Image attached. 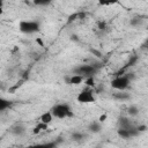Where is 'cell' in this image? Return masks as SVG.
I'll return each mask as SVG.
<instances>
[{"instance_id": "7402d4cb", "label": "cell", "mask_w": 148, "mask_h": 148, "mask_svg": "<svg viewBox=\"0 0 148 148\" xmlns=\"http://www.w3.org/2000/svg\"><path fill=\"white\" fill-rule=\"evenodd\" d=\"M98 28H99V29H104V28H105V23H104V22H99V23H98Z\"/></svg>"}, {"instance_id": "d6986e66", "label": "cell", "mask_w": 148, "mask_h": 148, "mask_svg": "<svg viewBox=\"0 0 148 148\" xmlns=\"http://www.w3.org/2000/svg\"><path fill=\"white\" fill-rule=\"evenodd\" d=\"M83 138H84V135H83L82 133L74 132V133L72 134V139H73V140H75V141H79V140H81V139H83Z\"/></svg>"}, {"instance_id": "2e32d148", "label": "cell", "mask_w": 148, "mask_h": 148, "mask_svg": "<svg viewBox=\"0 0 148 148\" xmlns=\"http://www.w3.org/2000/svg\"><path fill=\"white\" fill-rule=\"evenodd\" d=\"M53 0H32L34 5L35 6H38V7H45V6H49Z\"/></svg>"}, {"instance_id": "9a60e30c", "label": "cell", "mask_w": 148, "mask_h": 148, "mask_svg": "<svg viewBox=\"0 0 148 148\" xmlns=\"http://www.w3.org/2000/svg\"><path fill=\"white\" fill-rule=\"evenodd\" d=\"M98 1V5L99 6H103V7H106V6H113L116 3L119 2V0H97Z\"/></svg>"}, {"instance_id": "30bf717a", "label": "cell", "mask_w": 148, "mask_h": 148, "mask_svg": "<svg viewBox=\"0 0 148 148\" xmlns=\"http://www.w3.org/2000/svg\"><path fill=\"white\" fill-rule=\"evenodd\" d=\"M52 120H53V116H52L51 111H46L43 114H40V117H39V121L43 124H46V125H49Z\"/></svg>"}, {"instance_id": "5b68a950", "label": "cell", "mask_w": 148, "mask_h": 148, "mask_svg": "<svg viewBox=\"0 0 148 148\" xmlns=\"http://www.w3.org/2000/svg\"><path fill=\"white\" fill-rule=\"evenodd\" d=\"M76 101L79 103H81V104H89V103H94L96 101V97H95L92 90H90V89H83L76 96Z\"/></svg>"}, {"instance_id": "ba28073f", "label": "cell", "mask_w": 148, "mask_h": 148, "mask_svg": "<svg viewBox=\"0 0 148 148\" xmlns=\"http://www.w3.org/2000/svg\"><path fill=\"white\" fill-rule=\"evenodd\" d=\"M87 130H88V132L94 133V134L99 133L102 131V123L99 120L98 121H90L88 127H87Z\"/></svg>"}, {"instance_id": "8fae6325", "label": "cell", "mask_w": 148, "mask_h": 148, "mask_svg": "<svg viewBox=\"0 0 148 148\" xmlns=\"http://www.w3.org/2000/svg\"><path fill=\"white\" fill-rule=\"evenodd\" d=\"M143 21H145V18H143L142 16H135V17L131 18V21H130V25H132V27H135V28H136V27L142 25Z\"/></svg>"}, {"instance_id": "ac0fdd59", "label": "cell", "mask_w": 148, "mask_h": 148, "mask_svg": "<svg viewBox=\"0 0 148 148\" xmlns=\"http://www.w3.org/2000/svg\"><path fill=\"white\" fill-rule=\"evenodd\" d=\"M84 83H86L88 87H94L95 80H94L92 76H88V77H84Z\"/></svg>"}, {"instance_id": "6da1fadb", "label": "cell", "mask_w": 148, "mask_h": 148, "mask_svg": "<svg viewBox=\"0 0 148 148\" xmlns=\"http://www.w3.org/2000/svg\"><path fill=\"white\" fill-rule=\"evenodd\" d=\"M50 111H51L53 118H58V119H65L67 117H72L73 116L72 109H71V106L67 103H58V104H54L51 108Z\"/></svg>"}, {"instance_id": "7c38bea8", "label": "cell", "mask_w": 148, "mask_h": 148, "mask_svg": "<svg viewBox=\"0 0 148 148\" xmlns=\"http://www.w3.org/2000/svg\"><path fill=\"white\" fill-rule=\"evenodd\" d=\"M117 134L121 138V139H131V134H130V131L128 128H123V127H119L117 130Z\"/></svg>"}, {"instance_id": "5bb4252c", "label": "cell", "mask_w": 148, "mask_h": 148, "mask_svg": "<svg viewBox=\"0 0 148 148\" xmlns=\"http://www.w3.org/2000/svg\"><path fill=\"white\" fill-rule=\"evenodd\" d=\"M139 112H140V109H139L136 105H134V104H132V105H130V106L127 108V113H128L130 116H132V117L138 116Z\"/></svg>"}, {"instance_id": "52a82bcc", "label": "cell", "mask_w": 148, "mask_h": 148, "mask_svg": "<svg viewBox=\"0 0 148 148\" xmlns=\"http://www.w3.org/2000/svg\"><path fill=\"white\" fill-rule=\"evenodd\" d=\"M67 80V84H73V86H79L84 81V77L82 75H77V74H73L68 77H66Z\"/></svg>"}, {"instance_id": "3957f363", "label": "cell", "mask_w": 148, "mask_h": 148, "mask_svg": "<svg viewBox=\"0 0 148 148\" xmlns=\"http://www.w3.org/2000/svg\"><path fill=\"white\" fill-rule=\"evenodd\" d=\"M131 79L127 75H119L111 80V88L114 90H126L130 87Z\"/></svg>"}, {"instance_id": "9c48e42d", "label": "cell", "mask_w": 148, "mask_h": 148, "mask_svg": "<svg viewBox=\"0 0 148 148\" xmlns=\"http://www.w3.org/2000/svg\"><path fill=\"white\" fill-rule=\"evenodd\" d=\"M118 92H113L112 97L117 101H128L131 98V95L125 92V90H117Z\"/></svg>"}, {"instance_id": "603a6c76", "label": "cell", "mask_w": 148, "mask_h": 148, "mask_svg": "<svg viewBox=\"0 0 148 148\" xmlns=\"http://www.w3.org/2000/svg\"><path fill=\"white\" fill-rule=\"evenodd\" d=\"M3 14V7H0V16Z\"/></svg>"}, {"instance_id": "8992f818", "label": "cell", "mask_w": 148, "mask_h": 148, "mask_svg": "<svg viewBox=\"0 0 148 148\" xmlns=\"http://www.w3.org/2000/svg\"><path fill=\"white\" fill-rule=\"evenodd\" d=\"M27 132V127L24 126L23 123H16L10 127V133L14 134L15 136H22Z\"/></svg>"}, {"instance_id": "ffe728a7", "label": "cell", "mask_w": 148, "mask_h": 148, "mask_svg": "<svg viewBox=\"0 0 148 148\" xmlns=\"http://www.w3.org/2000/svg\"><path fill=\"white\" fill-rule=\"evenodd\" d=\"M136 128H138V131L141 133V132H146L147 131V125H145V124H142V125H139V126H136Z\"/></svg>"}, {"instance_id": "44dd1931", "label": "cell", "mask_w": 148, "mask_h": 148, "mask_svg": "<svg viewBox=\"0 0 148 148\" xmlns=\"http://www.w3.org/2000/svg\"><path fill=\"white\" fill-rule=\"evenodd\" d=\"M105 119H106V116L105 114H102L99 118H98V120L101 121V123H103V121H105Z\"/></svg>"}, {"instance_id": "cb8c5ba5", "label": "cell", "mask_w": 148, "mask_h": 148, "mask_svg": "<svg viewBox=\"0 0 148 148\" xmlns=\"http://www.w3.org/2000/svg\"><path fill=\"white\" fill-rule=\"evenodd\" d=\"M0 7H3V0H0Z\"/></svg>"}, {"instance_id": "7a4b0ae2", "label": "cell", "mask_w": 148, "mask_h": 148, "mask_svg": "<svg viewBox=\"0 0 148 148\" xmlns=\"http://www.w3.org/2000/svg\"><path fill=\"white\" fill-rule=\"evenodd\" d=\"M18 30L23 34H35L39 31V23L36 21H28V20H23L18 22Z\"/></svg>"}, {"instance_id": "4fadbf2b", "label": "cell", "mask_w": 148, "mask_h": 148, "mask_svg": "<svg viewBox=\"0 0 148 148\" xmlns=\"http://www.w3.org/2000/svg\"><path fill=\"white\" fill-rule=\"evenodd\" d=\"M118 124H119V127H123V128H127V127H130L132 125L130 119L126 118V117H120L118 119Z\"/></svg>"}, {"instance_id": "e0dca14e", "label": "cell", "mask_w": 148, "mask_h": 148, "mask_svg": "<svg viewBox=\"0 0 148 148\" xmlns=\"http://www.w3.org/2000/svg\"><path fill=\"white\" fill-rule=\"evenodd\" d=\"M9 106H10V102L8 99H6V98L0 97V112L6 110V109H8Z\"/></svg>"}, {"instance_id": "277c9868", "label": "cell", "mask_w": 148, "mask_h": 148, "mask_svg": "<svg viewBox=\"0 0 148 148\" xmlns=\"http://www.w3.org/2000/svg\"><path fill=\"white\" fill-rule=\"evenodd\" d=\"M96 72H97V67L95 65H80V66H77V67H75L73 69L74 74L82 75L83 77L92 76Z\"/></svg>"}]
</instances>
